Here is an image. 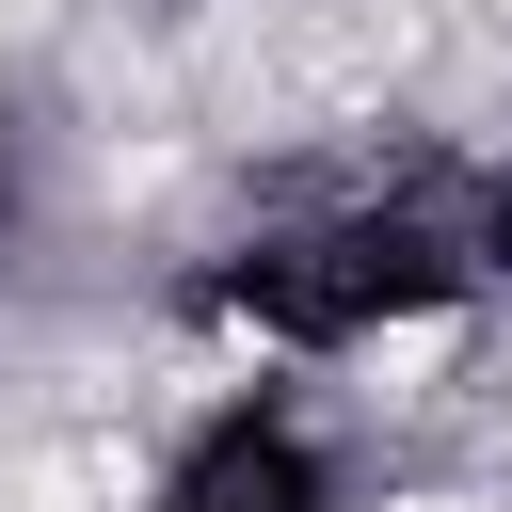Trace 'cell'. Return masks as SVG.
Returning <instances> with one entry per match:
<instances>
[{
	"instance_id": "6da1fadb",
	"label": "cell",
	"mask_w": 512,
	"mask_h": 512,
	"mask_svg": "<svg viewBox=\"0 0 512 512\" xmlns=\"http://www.w3.org/2000/svg\"><path fill=\"white\" fill-rule=\"evenodd\" d=\"M128 512H352V480H336L320 416H288V400H224V416H192V432L144 464Z\"/></svg>"
},
{
	"instance_id": "7a4b0ae2",
	"label": "cell",
	"mask_w": 512,
	"mask_h": 512,
	"mask_svg": "<svg viewBox=\"0 0 512 512\" xmlns=\"http://www.w3.org/2000/svg\"><path fill=\"white\" fill-rule=\"evenodd\" d=\"M368 512H464V496H368Z\"/></svg>"
}]
</instances>
